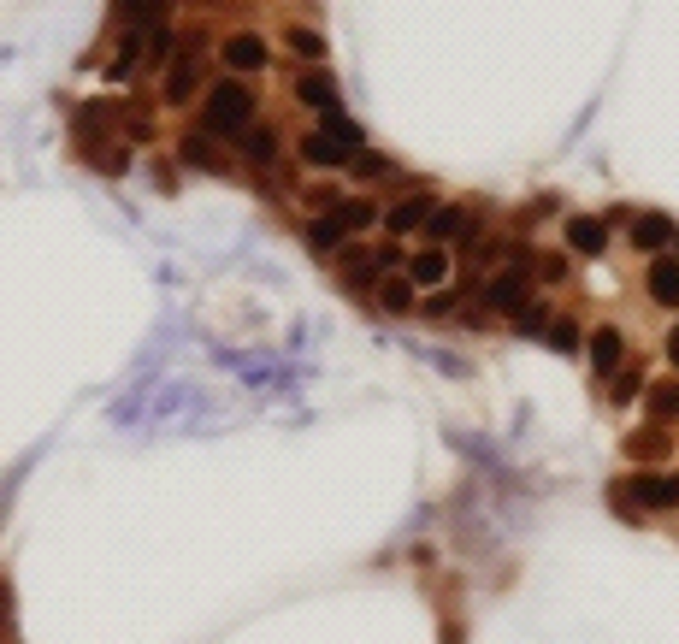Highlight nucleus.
<instances>
[{"label":"nucleus","instance_id":"nucleus-28","mask_svg":"<svg viewBox=\"0 0 679 644\" xmlns=\"http://www.w3.org/2000/svg\"><path fill=\"white\" fill-rule=\"evenodd\" d=\"M626 450H632V455H656V450H668V438L650 426V432H632V438H626Z\"/></svg>","mask_w":679,"mask_h":644},{"label":"nucleus","instance_id":"nucleus-15","mask_svg":"<svg viewBox=\"0 0 679 644\" xmlns=\"http://www.w3.org/2000/svg\"><path fill=\"white\" fill-rule=\"evenodd\" d=\"M302 154H308L313 166H343L355 148H343V142H331L325 130H313V136H302Z\"/></svg>","mask_w":679,"mask_h":644},{"label":"nucleus","instance_id":"nucleus-16","mask_svg":"<svg viewBox=\"0 0 679 644\" xmlns=\"http://www.w3.org/2000/svg\"><path fill=\"white\" fill-rule=\"evenodd\" d=\"M308 243L313 249H343L349 243V225L337 213H319V219H308Z\"/></svg>","mask_w":679,"mask_h":644},{"label":"nucleus","instance_id":"nucleus-21","mask_svg":"<svg viewBox=\"0 0 679 644\" xmlns=\"http://www.w3.org/2000/svg\"><path fill=\"white\" fill-rule=\"evenodd\" d=\"M337 219H343L349 231H372V225H384V213H378L372 201H343V207H337Z\"/></svg>","mask_w":679,"mask_h":644},{"label":"nucleus","instance_id":"nucleus-10","mask_svg":"<svg viewBox=\"0 0 679 644\" xmlns=\"http://www.w3.org/2000/svg\"><path fill=\"white\" fill-rule=\"evenodd\" d=\"M426 237H432L437 249H443V243H455V237H473V219H467V207H437L432 219H426Z\"/></svg>","mask_w":679,"mask_h":644},{"label":"nucleus","instance_id":"nucleus-7","mask_svg":"<svg viewBox=\"0 0 679 644\" xmlns=\"http://www.w3.org/2000/svg\"><path fill=\"white\" fill-rule=\"evenodd\" d=\"M201 83V48H184L178 60L166 65V101H189Z\"/></svg>","mask_w":679,"mask_h":644},{"label":"nucleus","instance_id":"nucleus-30","mask_svg":"<svg viewBox=\"0 0 679 644\" xmlns=\"http://www.w3.org/2000/svg\"><path fill=\"white\" fill-rule=\"evenodd\" d=\"M538 272L556 284V278H567V260H561V255H544V260H538Z\"/></svg>","mask_w":679,"mask_h":644},{"label":"nucleus","instance_id":"nucleus-20","mask_svg":"<svg viewBox=\"0 0 679 644\" xmlns=\"http://www.w3.org/2000/svg\"><path fill=\"white\" fill-rule=\"evenodd\" d=\"M372 272H378V260L367 255V249H355V243H343V278L361 290V284H372Z\"/></svg>","mask_w":679,"mask_h":644},{"label":"nucleus","instance_id":"nucleus-29","mask_svg":"<svg viewBox=\"0 0 679 644\" xmlns=\"http://www.w3.org/2000/svg\"><path fill=\"white\" fill-rule=\"evenodd\" d=\"M243 148H248V154H254V160H266V154H272V130L260 125V130H254V136H248V130H243Z\"/></svg>","mask_w":679,"mask_h":644},{"label":"nucleus","instance_id":"nucleus-12","mask_svg":"<svg viewBox=\"0 0 679 644\" xmlns=\"http://www.w3.org/2000/svg\"><path fill=\"white\" fill-rule=\"evenodd\" d=\"M449 266H455V260H449V249H420V255L408 260V284H443V278H449Z\"/></svg>","mask_w":679,"mask_h":644},{"label":"nucleus","instance_id":"nucleus-26","mask_svg":"<svg viewBox=\"0 0 679 644\" xmlns=\"http://www.w3.org/2000/svg\"><path fill=\"white\" fill-rule=\"evenodd\" d=\"M650 414H656V420L679 414V390L674 385H656V390H650Z\"/></svg>","mask_w":679,"mask_h":644},{"label":"nucleus","instance_id":"nucleus-3","mask_svg":"<svg viewBox=\"0 0 679 644\" xmlns=\"http://www.w3.org/2000/svg\"><path fill=\"white\" fill-rule=\"evenodd\" d=\"M620 361H626V337H620L615 325H597L591 331V373L597 379H615Z\"/></svg>","mask_w":679,"mask_h":644},{"label":"nucleus","instance_id":"nucleus-11","mask_svg":"<svg viewBox=\"0 0 679 644\" xmlns=\"http://www.w3.org/2000/svg\"><path fill=\"white\" fill-rule=\"evenodd\" d=\"M225 65H231V71H260V65H266V42H260L254 30H237V36L225 42Z\"/></svg>","mask_w":679,"mask_h":644},{"label":"nucleus","instance_id":"nucleus-1","mask_svg":"<svg viewBox=\"0 0 679 644\" xmlns=\"http://www.w3.org/2000/svg\"><path fill=\"white\" fill-rule=\"evenodd\" d=\"M248 119H254V95H248V83L225 77V83L207 89V101H201V136H243Z\"/></svg>","mask_w":679,"mask_h":644},{"label":"nucleus","instance_id":"nucleus-8","mask_svg":"<svg viewBox=\"0 0 679 644\" xmlns=\"http://www.w3.org/2000/svg\"><path fill=\"white\" fill-rule=\"evenodd\" d=\"M668 243H674V219H668V213H638V219H632V249L656 255V249H668Z\"/></svg>","mask_w":679,"mask_h":644},{"label":"nucleus","instance_id":"nucleus-27","mask_svg":"<svg viewBox=\"0 0 679 644\" xmlns=\"http://www.w3.org/2000/svg\"><path fill=\"white\" fill-rule=\"evenodd\" d=\"M638 390H644V373H638V367H626V373H615V402H620V408H626V402H632Z\"/></svg>","mask_w":679,"mask_h":644},{"label":"nucleus","instance_id":"nucleus-18","mask_svg":"<svg viewBox=\"0 0 679 644\" xmlns=\"http://www.w3.org/2000/svg\"><path fill=\"white\" fill-rule=\"evenodd\" d=\"M378 308H384V314H408V308H414V284L390 272V278L378 284Z\"/></svg>","mask_w":679,"mask_h":644},{"label":"nucleus","instance_id":"nucleus-13","mask_svg":"<svg viewBox=\"0 0 679 644\" xmlns=\"http://www.w3.org/2000/svg\"><path fill=\"white\" fill-rule=\"evenodd\" d=\"M296 95H302L308 107H319V113H331V107H337V83H331L325 71H308V77H296Z\"/></svg>","mask_w":679,"mask_h":644},{"label":"nucleus","instance_id":"nucleus-6","mask_svg":"<svg viewBox=\"0 0 679 644\" xmlns=\"http://www.w3.org/2000/svg\"><path fill=\"white\" fill-rule=\"evenodd\" d=\"M644 284H650V302L674 314V308H679V255H656V266H650Z\"/></svg>","mask_w":679,"mask_h":644},{"label":"nucleus","instance_id":"nucleus-14","mask_svg":"<svg viewBox=\"0 0 679 644\" xmlns=\"http://www.w3.org/2000/svg\"><path fill=\"white\" fill-rule=\"evenodd\" d=\"M319 130H325L331 142H343V148H355V154H361V142H367V136H361V125H355V119H349L343 107H331V113H319Z\"/></svg>","mask_w":679,"mask_h":644},{"label":"nucleus","instance_id":"nucleus-9","mask_svg":"<svg viewBox=\"0 0 679 644\" xmlns=\"http://www.w3.org/2000/svg\"><path fill=\"white\" fill-rule=\"evenodd\" d=\"M437 213L432 195H408V201H396L390 213H384V225H390V237H402V231H414V225H426Z\"/></svg>","mask_w":679,"mask_h":644},{"label":"nucleus","instance_id":"nucleus-33","mask_svg":"<svg viewBox=\"0 0 679 644\" xmlns=\"http://www.w3.org/2000/svg\"><path fill=\"white\" fill-rule=\"evenodd\" d=\"M668 491H674V509H679V473H668Z\"/></svg>","mask_w":679,"mask_h":644},{"label":"nucleus","instance_id":"nucleus-24","mask_svg":"<svg viewBox=\"0 0 679 644\" xmlns=\"http://www.w3.org/2000/svg\"><path fill=\"white\" fill-rule=\"evenodd\" d=\"M290 54H302V60H325V36H319V30H290Z\"/></svg>","mask_w":679,"mask_h":644},{"label":"nucleus","instance_id":"nucleus-2","mask_svg":"<svg viewBox=\"0 0 679 644\" xmlns=\"http://www.w3.org/2000/svg\"><path fill=\"white\" fill-rule=\"evenodd\" d=\"M620 509L626 503H638V509H674V491H668V473H632L626 485H615L609 491Z\"/></svg>","mask_w":679,"mask_h":644},{"label":"nucleus","instance_id":"nucleus-22","mask_svg":"<svg viewBox=\"0 0 679 644\" xmlns=\"http://www.w3.org/2000/svg\"><path fill=\"white\" fill-rule=\"evenodd\" d=\"M184 166H201V172H213L219 166V154H213V142L195 130V136H184Z\"/></svg>","mask_w":679,"mask_h":644},{"label":"nucleus","instance_id":"nucleus-23","mask_svg":"<svg viewBox=\"0 0 679 644\" xmlns=\"http://www.w3.org/2000/svg\"><path fill=\"white\" fill-rule=\"evenodd\" d=\"M514 331H520V337H544V331H550V308H544V302H526L520 320H514Z\"/></svg>","mask_w":679,"mask_h":644},{"label":"nucleus","instance_id":"nucleus-25","mask_svg":"<svg viewBox=\"0 0 679 644\" xmlns=\"http://www.w3.org/2000/svg\"><path fill=\"white\" fill-rule=\"evenodd\" d=\"M544 337H550V349H561V355H573V349H579V325H573V320H550V331H544Z\"/></svg>","mask_w":679,"mask_h":644},{"label":"nucleus","instance_id":"nucleus-17","mask_svg":"<svg viewBox=\"0 0 679 644\" xmlns=\"http://www.w3.org/2000/svg\"><path fill=\"white\" fill-rule=\"evenodd\" d=\"M172 0H113V12H119L124 24H136V30H148V24H160V12H166Z\"/></svg>","mask_w":679,"mask_h":644},{"label":"nucleus","instance_id":"nucleus-32","mask_svg":"<svg viewBox=\"0 0 679 644\" xmlns=\"http://www.w3.org/2000/svg\"><path fill=\"white\" fill-rule=\"evenodd\" d=\"M668 361H674V367H679V325H674V331H668Z\"/></svg>","mask_w":679,"mask_h":644},{"label":"nucleus","instance_id":"nucleus-31","mask_svg":"<svg viewBox=\"0 0 679 644\" xmlns=\"http://www.w3.org/2000/svg\"><path fill=\"white\" fill-rule=\"evenodd\" d=\"M449 308H455V302H449V296H443V290H437V296H426V320H443V314H449Z\"/></svg>","mask_w":679,"mask_h":644},{"label":"nucleus","instance_id":"nucleus-4","mask_svg":"<svg viewBox=\"0 0 679 644\" xmlns=\"http://www.w3.org/2000/svg\"><path fill=\"white\" fill-rule=\"evenodd\" d=\"M526 272H532V266H508V272H496L491 284H485V302H491V308H508V314H520V308H526Z\"/></svg>","mask_w":679,"mask_h":644},{"label":"nucleus","instance_id":"nucleus-5","mask_svg":"<svg viewBox=\"0 0 679 644\" xmlns=\"http://www.w3.org/2000/svg\"><path fill=\"white\" fill-rule=\"evenodd\" d=\"M567 249H579V255H603V249H609V225H603L597 213H573V219H567Z\"/></svg>","mask_w":679,"mask_h":644},{"label":"nucleus","instance_id":"nucleus-19","mask_svg":"<svg viewBox=\"0 0 679 644\" xmlns=\"http://www.w3.org/2000/svg\"><path fill=\"white\" fill-rule=\"evenodd\" d=\"M172 24H148L142 30V65H166V54H172Z\"/></svg>","mask_w":679,"mask_h":644}]
</instances>
